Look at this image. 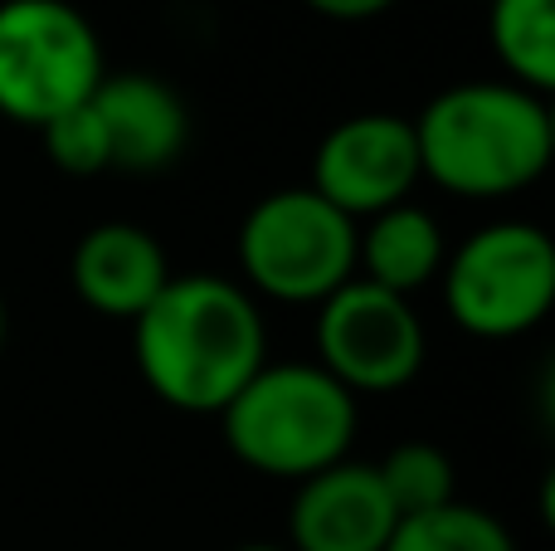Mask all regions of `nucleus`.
<instances>
[{
	"instance_id": "nucleus-1",
	"label": "nucleus",
	"mask_w": 555,
	"mask_h": 551,
	"mask_svg": "<svg viewBox=\"0 0 555 551\" xmlns=\"http://www.w3.org/2000/svg\"><path fill=\"white\" fill-rule=\"evenodd\" d=\"M146 390L181 415H220L269 367V328L244 283L224 273H171L132 322Z\"/></svg>"
},
{
	"instance_id": "nucleus-2",
	"label": "nucleus",
	"mask_w": 555,
	"mask_h": 551,
	"mask_svg": "<svg viewBox=\"0 0 555 551\" xmlns=\"http://www.w3.org/2000/svg\"><path fill=\"white\" fill-rule=\"evenodd\" d=\"M420 176L459 201H507L551 171L555 117L541 93L507 78L453 84L414 117Z\"/></svg>"
},
{
	"instance_id": "nucleus-3",
	"label": "nucleus",
	"mask_w": 555,
	"mask_h": 551,
	"mask_svg": "<svg viewBox=\"0 0 555 551\" xmlns=\"http://www.w3.org/2000/svg\"><path fill=\"white\" fill-rule=\"evenodd\" d=\"M220 425L224 445L244 469L302 484L351 459L361 406L317 361H283L259 367V376L220 410Z\"/></svg>"
},
{
	"instance_id": "nucleus-4",
	"label": "nucleus",
	"mask_w": 555,
	"mask_h": 551,
	"mask_svg": "<svg viewBox=\"0 0 555 551\" xmlns=\"http://www.w3.org/2000/svg\"><path fill=\"white\" fill-rule=\"evenodd\" d=\"M107 74L103 39L74 0H0V117L49 127Z\"/></svg>"
},
{
	"instance_id": "nucleus-5",
	"label": "nucleus",
	"mask_w": 555,
	"mask_h": 551,
	"mask_svg": "<svg viewBox=\"0 0 555 551\" xmlns=\"http://www.w3.org/2000/svg\"><path fill=\"white\" fill-rule=\"evenodd\" d=\"M443 303L468 337H527L555 308V240L531 220L473 230L443 259Z\"/></svg>"
},
{
	"instance_id": "nucleus-6",
	"label": "nucleus",
	"mask_w": 555,
	"mask_h": 551,
	"mask_svg": "<svg viewBox=\"0 0 555 551\" xmlns=\"http://www.w3.org/2000/svg\"><path fill=\"white\" fill-rule=\"evenodd\" d=\"M356 230L312 185L269 191L240 225V269L254 293L317 308L356 279Z\"/></svg>"
},
{
	"instance_id": "nucleus-7",
	"label": "nucleus",
	"mask_w": 555,
	"mask_h": 551,
	"mask_svg": "<svg viewBox=\"0 0 555 551\" xmlns=\"http://www.w3.org/2000/svg\"><path fill=\"white\" fill-rule=\"evenodd\" d=\"M424 351L429 337L414 303L380 283H365L361 273L317 303V367L356 400L404 390L420 376Z\"/></svg>"
},
{
	"instance_id": "nucleus-8",
	"label": "nucleus",
	"mask_w": 555,
	"mask_h": 551,
	"mask_svg": "<svg viewBox=\"0 0 555 551\" xmlns=\"http://www.w3.org/2000/svg\"><path fill=\"white\" fill-rule=\"evenodd\" d=\"M420 146H414V123L395 113H356L336 123L317 142L312 156V191L346 220H371V215L404 205L420 185Z\"/></svg>"
},
{
	"instance_id": "nucleus-9",
	"label": "nucleus",
	"mask_w": 555,
	"mask_h": 551,
	"mask_svg": "<svg viewBox=\"0 0 555 551\" xmlns=\"http://www.w3.org/2000/svg\"><path fill=\"white\" fill-rule=\"evenodd\" d=\"M395 523V503L385 498L375 464L341 459L322 474L302 478L287 513V551H385Z\"/></svg>"
},
{
	"instance_id": "nucleus-10",
	"label": "nucleus",
	"mask_w": 555,
	"mask_h": 551,
	"mask_svg": "<svg viewBox=\"0 0 555 551\" xmlns=\"http://www.w3.org/2000/svg\"><path fill=\"white\" fill-rule=\"evenodd\" d=\"M171 264L152 230L132 220H103L83 230L68 259V283H74L78 303L113 322H137L146 303L166 289Z\"/></svg>"
},
{
	"instance_id": "nucleus-11",
	"label": "nucleus",
	"mask_w": 555,
	"mask_h": 551,
	"mask_svg": "<svg viewBox=\"0 0 555 551\" xmlns=\"http://www.w3.org/2000/svg\"><path fill=\"white\" fill-rule=\"evenodd\" d=\"M93 113L107 132L113 171H166L191 142V113L181 93L156 74H103Z\"/></svg>"
},
{
	"instance_id": "nucleus-12",
	"label": "nucleus",
	"mask_w": 555,
	"mask_h": 551,
	"mask_svg": "<svg viewBox=\"0 0 555 551\" xmlns=\"http://www.w3.org/2000/svg\"><path fill=\"white\" fill-rule=\"evenodd\" d=\"M443 259H449L443 225L414 201L390 205V210L371 215L365 230H356V273L365 283L400 293V298L439 279Z\"/></svg>"
},
{
	"instance_id": "nucleus-13",
	"label": "nucleus",
	"mask_w": 555,
	"mask_h": 551,
	"mask_svg": "<svg viewBox=\"0 0 555 551\" xmlns=\"http://www.w3.org/2000/svg\"><path fill=\"white\" fill-rule=\"evenodd\" d=\"M488 39L507 84L551 98L555 88V0H492Z\"/></svg>"
},
{
	"instance_id": "nucleus-14",
	"label": "nucleus",
	"mask_w": 555,
	"mask_h": 551,
	"mask_svg": "<svg viewBox=\"0 0 555 551\" xmlns=\"http://www.w3.org/2000/svg\"><path fill=\"white\" fill-rule=\"evenodd\" d=\"M385 551H517V542L488 508L453 498V503L429 508V513L400 517Z\"/></svg>"
},
{
	"instance_id": "nucleus-15",
	"label": "nucleus",
	"mask_w": 555,
	"mask_h": 551,
	"mask_svg": "<svg viewBox=\"0 0 555 551\" xmlns=\"http://www.w3.org/2000/svg\"><path fill=\"white\" fill-rule=\"evenodd\" d=\"M380 474V488L385 498L395 503L400 517H414V513H429V508H443L453 503V459L443 454L439 445L429 439H410V445H395L390 454L375 464Z\"/></svg>"
},
{
	"instance_id": "nucleus-16",
	"label": "nucleus",
	"mask_w": 555,
	"mask_h": 551,
	"mask_svg": "<svg viewBox=\"0 0 555 551\" xmlns=\"http://www.w3.org/2000/svg\"><path fill=\"white\" fill-rule=\"evenodd\" d=\"M44 137V152L59 171L68 176H103L113 171V152H107V132L93 113V98L78 107H68L64 117H54L49 127H39Z\"/></svg>"
},
{
	"instance_id": "nucleus-17",
	"label": "nucleus",
	"mask_w": 555,
	"mask_h": 551,
	"mask_svg": "<svg viewBox=\"0 0 555 551\" xmlns=\"http://www.w3.org/2000/svg\"><path fill=\"white\" fill-rule=\"evenodd\" d=\"M312 15L336 20V25H361V20H375L385 10H395L400 0H302Z\"/></svg>"
},
{
	"instance_id": "nucleus-18",
	"label": "nucleus",
	"mask_w": 555,
	"mask_h": 551,
	"mask_svg": "<svg viewBox=\"0 0 555 551\" xmlns=\"http://www.w3.org/2000/svg\"><path fill=\"white\" fill-rule=\"evenodd\" d=\"M234 551H287V547H273V542H244V547H234Z\"/></svg>"
},
{
	"instance_id": "nucleus-19",
	"label": "nucleus",
	"mask_w": 555,
	"mask_h": 551,
	"mask_svg": "<svg viewBox=\"0 0 555 551\" xmlns=\"http://www.w3.org/2000/svg\"><path fill=\"white\" fill-rule=\"evenodd\" d=\"M0 347H5V298H0Z\"/></svg>"
}]
</instances>
